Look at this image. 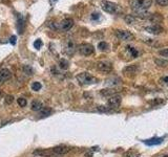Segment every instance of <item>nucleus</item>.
<instances>
[{"label":"nucleus","mask_w":168,"mask_h":157,"mask_svg":"<svg viewBox=\"0 0 168 157\" xmlns=\"http://www.w3.org/2000/svg\"><path fill=\"white\" fill-rule=\"evenodd\" d=\"M77 81L81 85H91L98 82V79L88 72H81L77 75Z\"/></svg>","instance_id":"obj_2"},{"label":"nucleus","mask_w":168,"mask_h":157,"mask_svg":"<svg viewBox=\"0 0 168 157\" xmlns=\"http://www.w3.org/2000/svg\"><path fill=\"white\" fill-rule=\"evenodd\" d=\"M30 109L33 111H41L43 109V104L40 101H33L30 105Z\"/></svg>","instance_id":"obj_15"},{"label":"nucleus","mask_w":168,"mask_h":157,"mask_svg":"<svg viewBox=\"0 0 168 157\" xmlns=\"http://www.w3.org/2000/svg\"><path fill=\"white\" fill-rule=\"evenodd\" d=\"M13 102H14V97H13V95H6V104L11 105Z\"/></svg>","instance_id":"obj_29"},{"label":"nucleus","mask_w":168,"mask_h":157,"mask_svg":"<svg viewBox=\"0 0 168 157\" xmlns=\"http://www.w3.org/2000/svg\"><path fill=\"white\" fill-rule=\"evenodd\" d=\"M102 8L103 11L106 12V13H109V14H115L117 11H118V5L116 3L110 2V1H104L102 3Z\"/></svg>","instance_id":"obj_7"},{"label":"nucleus","mask_w":168,"mask_h":157,"mask_svg":"<svg viewBox=\"0 0 168 157\" xmlns=\"http://www.w3.org/2000/svg\"><path fill=\"white\" fill-rule=\"evenodd\" d=\"M99 111H101V112H107V111H109L110 108L109 107H106V106H98V108H97Z\"/></svg>","instance_id":"obj_30"},{"label":"nucleus","mask_w":168,"mask_h":157,"mask_svg":"<svg viewBox=\"0 0 168 157\" xmlns=\"http://www.w3.org/2000/svg\"><path fill=\"white\" fill-rule=\"evenodd\" d=\"M161 82L165 83L166 85H168V77H162L161 79Z\"/></svg>","instance_id":"obj_37"},{"label":"nucleus","mask_w":168,"mask_h":157,"mask_svg":"<svg viewBox=\"0 0 168 157\" xmlns=\"http://www.w3.org/2000/svg\"><path fill=\"white\" fill-rule=\"evenodd\" d=\"M160 55L162 56V57L168 58V48H166V49H163V50H160Z\"/></svg>","instance_id":"obj_33"},{"label":"nucleus","mask_w":168,"mask_h":157,"mask_svg":"<svg viewBox=\"0 0 168 157\" xmlns=\"http://www.w3.org/2000/svg\"><path fill=\"white\" fill-rule=\"evenodd\" d=\"M12 77V72L8 70V68H2L0 70V79L3 81V82H6L8 80H10Z\"/></svg>","instance_id":"obj_13"},{"label":"nucleus","mask_w":168,"mask_h":157,"mask_svg":"<svg viewBox=\"0 0 168 157\" xmlns=\"http://www.w3.org/2000/svg\"><path fill=\"white\" fill-rule=\"evenodd\" d=\"M129 153L130 154L128 155V157H140L139 153H137V152H135V151H130Z\"/></svg>","instance_id":"obj_35"},{"label":"nucleus","mask_w":168,"mask_h":157,"mask_svg":"<svg viewBox=\"0 0 168 157\" xmlns=\"http://www.w3.org/2000/svg\"><path fill=\"white\" fill-rule=\"evenodd\" d=\"M107 47H108V44L104 41L100 42L99 44H98V48H99L100 50H102V51H104V50L107 49Z\"/></svg>","instance_id":"obj_25"},{"label":"nucleus","mask_w":168,"mask_h":157,"mask_svg":"<svg viewBox=\"0 0 168 157\" xmlns=\"http://www.w3.org/2000/svg\"><path fill=\"white\" fill-rule=\"evenodd\" d=\"M22 71H23V73L26 75H33V73H34L33 68H32L30 65H23V67H22Z\"/></svg>","instance_id":"obj_19"},{"label":"nucleus","mask_w":168,"mask_h":157,"mask_svg":"<svg viewBox=\"0 0 168 157\" xmlns=\"http://www.w3.org/2000/svg\"><path fill=\"white\" fill-rule=\"evenodd\" d=\"M146 30L148 33L153 34V35H159L163 32V28L159 25H152V26H149V27H146Z\"/></svg>","instance_id":"obj_14"},{"label":"nucleus","mask_w":168,"mask_h":157,"mask_svg":"<svg viewBox=\"0 0 168 157\" xmlns=\"http://www.w3.org/2000/svg\"><path fill=\"white\" fill-rule=\"evenodd\" d=\"M164 141V136L163 137H153L150 138V139H147V141H143V143L147 146H156V145H160Z\"/></svg>","instance_id":"obj_12"},{"label":"nucleus","mask_w":168,"mask_h":157,"mask_svg":"<svg viewBox=\"0 0 168 157\" xmlns=\"http://www.w3.org/2000/svg\"><path fill=\"white\" fill-rule=\"evenodd\" d=\"M128 70H129V72H127V73H136L137 67H136L135 65H131V66H128L124 69V71H128Z\"/></svg>","instance_id":"obj_26"},{"label":"nucleus","mask_w":168,"mask_h":157,"mask_svg":"<svg viewBox=\"0 0 168 157\" xmlns=\"http://www.w3.org/2000/svg\"><path fill=\"white\" fill-rule=\"evenodd\" d=\"M53 113V110L52 108H47V107H44L43 109H42L41 111H40V113H39V117L40 119H44V117H48V116L50 115Z\"/></svg>","instance_id":"obj_16"},{"label":"nucleus","mask_w":168,"mask_h":157,"mask_svg":"<svg viewBox=\"0 0 168 157\" xmlns=\"http://www.w3.org/2000/svg\"><path fill=\"white\" fill-rule=\"evenodd\" d=\"M116 36L119 40L121 41H130L133 39V35L127 30H123V29H118L116 30Z\"/></svg>","instance_id":"obj_6"},{"label":"nucleus","mask_w":168,"mask_h":157,"mask_svg":"<svg viewBox=\"0 0 168 157\" xmlns=\"http://www.w3.org/2000/svg\"><path fill=\"white\" fill-rule=\"evenodd\" d=\"M149 103H150L152 106H159V105L164 104V103H165V101H164V99H152V101H150Z\"/></svg>","instance_id":"obj_22"},{"label":"nucleus","mask_w":168,"mask_h":157,"mask_svg":"<svg viewBox=\"0 0 168 157\" xmlns=\"http://www.w3.org/2000/svg\"><path fill=\"white\" fill-rule=\"evenodd\" d=\"M100 17H101V15H100V13H93L91 16V20H95V21H97V20L100 19Z\"/></svg>","instance_id":"obj_31"},{"label":"nucleus","mask_w":168,"mask_h":157,"mask_svg":"<svg viewBox=\"0 0 168 157\" xmlns=\"http://www.w3.org/2000/svg\"><path fill=\"white\" fill-rule=\"evenodd\" d=\"M52 1H56V0H52Z\"/></svg>","instance_id":"obj_40"},{"label":"nucleus","mask_w":168,"mask_h":157,"mask_svg":"<svg viewBox=\"0 0 168 157\" xmlns=\"http://www.w3.org/2000/svg\"><path fill=\"white\" fill-rule=\"evenodd\" d=\"M3 83H4V82H3V81H2V80H1V79H0V85H2Z\"/></svg>","instance_id":"obj_38"},{"label":"nucleus","mask_w":168,"mask_h":157,"mask_svg":"<svg viewBox=\"0 0 168 157\" xmlns=\"http://www.w3.org/2000/svg\"><path fill=\"white\" fill-rule=\"evenodd\" d=\"M125 22L128 23V24H132V23L136 22V18L132 15H127L126 17H125Z\"/></svg>","instance_id":"obj_23"},{"label":"nucleus","mask_w":168,"mask_h":157,"mask_svg":"<svg viewBox=\"0 0 168 157\" xmlns=\"http://www.w3.org/2000/svg\"><path fill=\"white\" fill-rule=\"evenodd\" d=\"M126 49L128 50V51H129V53L131 55V57H133V58H137V57H138L139 52H138V50L136 49L135 47L130 46V45H127V46H126Z\"/></svg>","instance_id":"obj_20"},{"label":"nucleus","mask_w":168,"mask_h":157,"mask_svg":"<svg viewBox=\"0 0 168 157\" xmlns=\"http://www.w3.org/2000/svg\"><path fill=\"white\" fill-rule=\"evenodd\" d=\"M154 62L157 64H160L161 66H167V64H168L166 61H161V60H156Z\"/></svg>","instance_id":"obj_34"},{"label":"nucleus","mask_w":168,"mask_h":157,"mask_svg":"<svg viewBox=\"0 0 168 157\" xmlns=\"http://www.w3.org/2000/svg\"><path fill=\"white\" fill-rule=\"evenodd\" d=\"M117 92L116 89H102L101 90V94L104 97H113Z\"/></svg>","instance_id":"obj_18"},{"label":"nucleus","mask_w":168,"mask_h":157,"mask_svg":"<svg viewBox=\"0 0 168 157\" xmlns=\"http://www.w3.org/2000/svg\"><path fill=\"white\" fill-rule=\"evenodd\" d=\"M17 18H18V20H17V29H18V33H19L20 35H22L23 32H24V27H25L24 18H23V16H22L21 14H18Z\"/></svg>","instance_id":"obj_11"},{"label":"nucleus","mask_w":168,"mask_h":157,"mask_svg":"<svg viewBox=\"0 0 168 157\" xmlns=\"http://www.w3.org/2000/svg\"><path fill=\"white\" fill-rule=\"evenodd\" d=\"M156 2L161 6H165L168 4V0H156Z\"/></svg>","instance_id":"obj_32"},{"label":"nucleus","mask_w":168,"mask_h":157,"mask_svg":"<svg viewBox=\"0 0 168 157\" xmlns=\"http://www.w3.org/2000/svg\"><path fill=\"white\" fill-rule=\"evenodd\" d=\"M130 8L136 13H143L151 6L152 0H130Z\"/></svg>","instance_id":"obj_1"},{"label":"nucleus","mask_w":168,"mask_h":157,"mask_svg":"<svg viewBox=\"0 0 168 157\" xmlns=\"http://www.w3.org/2000/svg\"><path fill=\"white\" fill-rule=\"evenodd\" d=\"M34 155H37V156H42V157H50L54 156V152H53L52 149H39V150H35L33 152Z\"/></svg>","instance_id":"obj_9"},{"label":"nucleus","mask_w":168,"mask_h":157,"mask_svg":"<svg viewBox=\"0 0 168 157\" xmlns=\"http://www.w3.org/2000/svg\"><path fill=\"white\" fill-rule=\"evenodd\" d=\"M66 51H67V53H69V55H72V53H74L75 51V43L72 41V40H68V41L66 42Z\"/></svg>","instance_id":"obj_17"},{"label":"nucleus","mask_w":168,"mask_h":157,"mask_svg":"<svg viewBox=\"0 0 168 157\" xmlns=\"http://www.w3.org/2000/svg\"><path fill=\"white\" fill-rule=\"evenodd\" d=\"M10 42H11L13 45L16 44V36H12L11 39H10Z\"/></svg>","instance_id":"obj_36"},{"label":"nucleus","mask_w":168,"mask_h":157,"mask_svg":"<svg viewBox=\"0 0 168 157\" xmlns=\"http://www.w3.org/2000/svg\"><path fill=\"white\" fill-rule=\"evenodd\" d=\"M97 69L101 72L104 73H108L113 70V64L109 61H99L97 63Z\"/></svg>","instance_id":"obj_3"},{"label":"nucleus","mask_w":168,"mask_h":157,"mask_svg":"<svg viewBox=\"0 0 168 157\" xmlns=\"http://www.w3.org/2000/svg\"><path fill=\"white\" fill-rule=\"evenodd\" d=\"M122 102V97L120 94H115L113 97H110L107 99V105L110 109H116V108L120 107Z\"/></svg>","instance_id":"obj_4"},{"label":"nucleus","mask_w":168,"mask_h":157,"mask_svg":"<svg viewBox=\"0 0 168 157\" xmlns=\"http://www.w3.org/2000/svg\"><path fill=\"white\" fill-rule=\"evenodd\" d=\"M163 157H168V155H165V156H163Z\"/></svg>","instance_id":"obj_39"},{"label":"nucleus","mask_w":168,"mask_h":157,"mask_svg":"<svg viewBox=\"0 0 168 157\" xmlns=\"http://www.w3.org/2000/svg\"><path fill=\"white\" fill-rule=\"evenodd\" d=\"M52 150L55 155H64L71 151V148L67 146H57L55 148H52Z\"/></svg>","instance_id":"obj_10"},{"label":"nucleus","mask_w":168,"mask_h":157,"mask_svg":"<svg viewBox=\"0 0 168 157\" xmlns=\"http://www.w3.org/2000/svg\"><path fill=\"white\" fill-rule=\"evenodd\" d=\"M68 65H69L68 61L65 60V59H61L60 62H59V66H60V68L61 69H64V70L68 68Z\"/></svg>","instance_id":"obj_21"},{"label":"nucleus","mask_w":168,"mask_h":157,"mask_svg":"<svg viewBox=\"0 0 168 157\" xmlns=\"http://www.w3.org/2000/svg\"><path fill=\"white\" fill-rule=\"evenodd\" d=\"M18 104H19L20 107H25L28 105V101L24 99V97H19L18 99Z\"/></svg>","instance_id":"obj_27"},{"label":"nucleus","mask_w":168,"mask_h":157,"mask_svg":"<svg viewBox=\"0 0 168 157\" xmlns=\"http://www.w3.org/2000/svg\"><path fill=\"white\" fill-rule=\"evenodd\" d=\"M79 52H80L82 56H91L94 53L95 48L91 44H88V43H83V44L79 45Z\"/></svg>","instance_id":"obj_5"},{"label":"nucleus","mask_w":168,"mask_h":157,"mask_svg":"<svg viewBox=\"0 0 168 157\" xmlns=\"http://www.w3.org/2000/svg\"><path fill=\"white\" fill-rule=\"evenodd\" d=\"M41 84L39 82H34L33 84H32V90L34 91H39L40 89H41Z\"/></svg>","instance_id":"obj_24"},{"label":"nucleus","mask_w":168,"mask_h":157,"mask_svg":"<svg viewBox=\"0 0 168 157\" xmlns=\"http://www.w3.org/2000/svg\"><path fill=\"white\" fill-rule=\"evenodd\" d=\"M74 25V20L71 19V18H66V19H63L59 24V28H60L62 32H67L71 28L73 27Z\"/></svg>","instance_id":"obj_8"},{"label":"nucleus","mask_w":168,"mask_h":157,"mask_svg":"<svg viewBox=\"0 0 168 157\" xmlns=\"http://www.w3.org/2000/svg\"><path fill=\"white\" fill-rule=\"evenodd\" d=\"M34 46H35L36 49H40L41 46H42V41L40 40V39H37L36 41L34 42Z\"/></svg>","instance_id":"obj_28"}]
</instances>
